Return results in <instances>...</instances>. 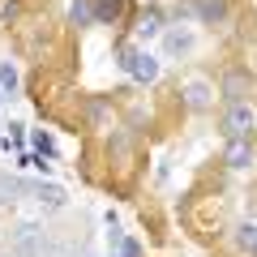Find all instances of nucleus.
I'll use <instances>...</instances> for the list:
<instances>
[{
  "label": "nucleus",
  "mask_w": 257,
  "mask_h": 257,
  "mask_svg": "<svg viewBox=\"0 0 257 257\" xmlns=\"http://www.w3.org/2000/svg\"><path fill=\"white\" fill-rule=\"evenodd\" d=\"M116 257H124V253H116Z\"/></svg>",
  "instance_id": "ddd939ff"
},
{
  "label": "nucleus",
  "mask_w": 257,
  "mask_h": 257,
  "mask_svg": "<svg viewBox=\"0 0 257 257\" xmlns=\"http://www.w3.org/2000/svg\"><path fill=\"white\" fill-rule=\"evenodd\" d=\"M73 22H94V5L90 0H73Z\"/></svg>",
  "instance_id": "6e6552de"
},
{
  "label": "nucleus",
  "mask_w": 257,
  "mask_h": 257,
  "mask_svg": "<svg viewBox=\"0 0 257 257\" xmlns=\"http://www.w3.org/2000/svg\"><path fill=\"white\" fill-rule=\"evenodd\" d=\"M189 103H193V107H206V103H210V99H206V86H202V82L189 86Z\"/></svg>",
  "instance_id": "1a4fd4ad"
},
{
  "label": "nucleus",
  "mask_w": 257,
  "mask_h": 257,
  "mask_svg": "<svg viewBox=\"0 0 257 257\" xmlns=\"http://www.w3.org/2000/svg\"><path fill=\"white\" fill-rule=\"evenodd\" d=\"M18 86V73H13L9 64H0V90H13Z\"/></svg>",
  "instance_id": "9d476101"
},
{
  "label": "nucleus",
  "mask_w": 257,
  "mask_h": 257,
  "mask_svg": "<svg viewBox=\"0 0 257 257\" xmlns=\"http://www.w3.org/2000/svg\"><path fill=\"white\" fill-rule=\"evenodd\" d=\"M18 18V5H13V0H0V22H13Z\"/></svg>",
  "instance_id": "f8f14e48"
},
{
  "label": "nucleus",
  "mask_w": 257,
  "mask_h": 257,
  "mask_svg": "<svg viewBox=\"0 0 257 257\" xmlns=\"http://www.w3.org/2000/svg\"><path fill=\"white\" fill-rule=\"evenodd\" d=\"M236 248L248 253V257L257 253V227H253V223H240V227H236Z\"/></svg>",
  "instance_id": "20e7f679"
},
{
  "label": "nucleus",
  "mask_w": 257,
  "mask_h": 257,
  "mask_svg": "<svg viewBox=\"0 0 257 257\" xmlns=\"http://www.w3.org/2000/svg\"><path fill=\"white\" fill-rule=\"evenodd\" d=\"M223 90H227V99H231V103H244V99H240V90H244V77H240V73H231L227 82H223Z\"/></svg>",
  "instance_id": "0eeeda50"
},
{
  "label": "nucleus",
  "mask_w": 257,
  "mask_h": 257,
  "mask_svg": "<svg viewBox=\"0 0 257 257\" xmlns=\"http://www.w3.org/2000/svg\"><path fill=\"white\" fill-rule=\"evenodd\" d=\"M142 35H159V13H146L142 18Z\"/></svg>",
  "instance_id": "9b49d317"
},
{
  "label": "nucleus",
  "mask_w": 257,
  "mask_h": 257,
  "mask_svg": "<svg viewBox=\"0 0 257 257\" xmlns=\"http://www.w3.org/2000/svg\"><path fill=\"white\" fill-rule=\"evenodd\" d=\"M120 9H124V0H99L94 5V22H116Z\"/></svg>",
  "instance_id": "39448f33"
},
{
  "label": "nucleus",
  "mask_w": 257,
  "mask_h": 257,
  "mask_svg": "<svg viewBox=\"0 0 257 257\" xmlns=\"http://www.w3.org/2000/svg\"><path fill=\"white\" fill-rule=\"evenodd\" d=\"M223 163H227V167H248V163H253V146H248V138H227Z\"/></svg>",
  "instance_id": "7ed1b4c3"
},
{
  "label": "nucleus",
  "mask_w": 257,
  "mask_h": 257,
  "mask_svg": "<svg viewBox=\"0 0 257 257\" xmlns=\"http://www.w3.org/2000/svg\"><path fill=\"white\" fill-rule=\"evenodd\" d=\"M248 128H253V107L248 103H231L227 116H223V133L227 138H248Z\"/></svg>",
  "instance_id": "f257e3e1"
},
{
  "label": "nucleus",
  "mask_w": 257,
  "mask_h": 257,
  "mask_svg": "<svg viewBox=\"0 0 257 257\" xmlns=\"http://www.w3.org/2000/svg\"><path fill=\"white\" fill-rule=\"evenodd\" d=\"M124 69L138 82H150V77L159 73V64H155V56H146V52H124Z\"/></svg>",
  "instance_id": "f03ea898"
},
{
  "label": "nucleus",
  "mask_w": 257,
  "mask_h": 257,
  "mask_svg": "<svg viewBox=\"0 0 257 257\" xmlns=\"http://www.w3.org/2000/svg\"><path fill=\"white\" fill-rule=\"evenodd\" d=\"M223 0H202V22H223Z\"/></svg>",
  "instance_id": "423d86ee"
}]
</instances>
